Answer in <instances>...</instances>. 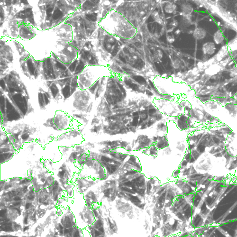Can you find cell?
Here are the masks:
<instances>
[{"instance_id": "1", "label": "cell", "mask_w": 237, "mask_h": 237, "mask_svg": "<svg viewBox=\"0 0 237 237\" xmlns=\"http://www.w3.org/2000/svg\"><path fill=\"white\" fill-rule=\"evenodd\" d=\"M108 18L107 31L113 35L129 38L136 33L135 27L120 13L111 10L106 16Z\"/></svg>"}, {"instance_id": "2", "label": "cell", "mask_w": 237, "mask_h": 237, "mask_svg": "<svg viewBox=\"0 0 237 237\" xmlns=\"http://www.w3.org/2000/svg\"><path fill=\"white\" fill-rule=\"evenodd\" d=\"M4 80L7 86L6 92H8V93H19L28 95L24 84L15 71H11L7 74Z\"/></svg>"}, {"instance_id": "3", "label": "cell", "mask_w": 237, "mask_h": 237, "mask_svg": "<svg viewBox=\"0 0 237 237\" xmlns=\"http://www.w3.org/2000/svg\"><path fill=\"white\" fill-rule=\"evenodd\" d=\"M73 105L77 110L83 112H90L92 109L93 102L91 96L86 90H79L74 95Z\"/></svg>"}, {"instance_id": "4", "label": "cell", "mask_w": 237, "mask_h": 237, "mask_svg": "<svg viewBox=\"0 0 237 237\" xmlns=\"http://www.w3.org/2000/svg\"><path fill=\"white\" fill-rule=\"evenodd\" d=\"M21 67L24 74L30 79H35L41 73V62L32 58H28L20 62Z\"/></svg>"}, {"instance_id": "5", "label": "cell", "mask_w": 237, "mask_h": 237, "mask_svg": "<svg viewBox=\"0 0 237 237\" xmlns=\"http://www.w3.org/2000/svg\"><path fill=\"white\" fill-rule=\"evenodd\" d=\"M56 55L60 60L67 65L78 58V50L69 43H65L63 49L59 52V55Z\"/></svg>"}, {"instance_id": "6", "label": "cell", "mask_w": 237, "mask_h": 237, "mask_svg": "<svg viewBox=\"0 0 237 237\" xmlns=\"http://www.w3.org/2000/svg\"><path fill=\"white\" fill-rule=\"evenodd\" d=\"M78 88H79L77 81V76H71L65 81L63 87L61 88V94L64 99H67L74 93H75Z\"/></svg>"}, {"instance_id": "7", "label": "cell", "mask_w": 237, "mask_h": 237, "mask_svg": "<svg viewBox=\"0 0 237 237\" xmlns=\"http://www.w3.org/2000/svg\"><path fill=\"white\" fill-rule=\"evenodd\" d=\"M42 74L44 79L47 81H54L58 79L51 58L45 59L42 63Z\"/></svg>"}, {"instance_id": "8", "label": "cell", "mask_w": 237, "mask_h": 237, "mask_svg": "<svg viewBox=\"0 0 237 237\" xmlns=\"http://www.w3.org/2000/svg\"><path fill=\"white\" fill-rule=\"evenodd\" d=\"M13 19L17 20L18 22L22 21L23 22H25V23L29 25L35 26L36 24L32 7L28 6L24 8L22 10L14 14Z\"/></svg>"}, {"instance_id": "9", "label": "cell", "mask_w": 237, "mask_h": 237, "mask_svg": "<svg viewBox=\"0 0 237 237\" xmlns=\"http://www.w3.org/2000/svg\"><path fill=\"white\" fill-rule=\"evenodd\" d=\"M9 97L13 103L20 110L23 115H25L28 108V101L24 94L19 93H8Z\"/></svg>"}, {"instance_id": "10", "label": "cell", "mask_w": 237, "mask_h": 237, "mask_svg": "<svg viewBox=\"0 0 237 237\" xmlns=\"http://www.w3.org/2000/svg\"><path fill=\"white\" fill-rule=\"evenodd\" d=\"M73 29L70 25L65 23L59 26L57 29L56 33L59 37L60 40L65 43H69L73 38Z\"/></svg>"}, {"instance_id": "11", "label": "cell", "mask_w": 237, "mask_h": 237, "mask_svg": "<svg viewBox=\"0 0 237 237\" xmlns=\"http://www.w3.org/2000/svg\"><path fill=\"white\" fill-rule=\"evenodd\" d=\"M93 76L89 71H83L77 76V81L80 90H86L91 87L93 83Z\"/></svg>"}, {"instance_id": "12", "label": "cell", "mask_w": 237, "mask_h": 237, "mask_svg": "<svg viewBox=\"0 0 237 237\" xmlns=\"http://www.w3.org/2000/svg\"><path fill=\"white\" fill-rule=\"evenodd\" d=\"M55 125L59 131L65 130L68 128L70 125L69 117L63 111H58L54 118Z\"/></svg>"}, {"instance_id": "13", "label": "cell", "mask_w": 237, "mask_h": 237, "mask_svg": "<svg viewBox=\"0 0 237 237\" xmlns=\"http://www.w3.org/2000/svg\"><path fill=\"white\" fill-rule=\"evenodd\" d=\"M87 64L84 61L78 58L68 65L67 70L72 75L78 76L84 70Z\"/></svg>"}, {"instance_id": "14", "label": "cell", "mask_w": 237, "mask_h": 237, "mask_svg": "<svg viewBox=\"0 0 237 237\" xmlns=\"http://www.w3.org/2000/svg\"><path fill=\"white\" fill-rule=\"evenodd\" d=\"M51 58L52 60L54 68L58 79L63 73L67 70L68 65L64 64L61 60H60L56 54L52 53Z\"/></svg>"}, {"instance_id": "15", "label": "cell", "mask_w": 237, "mask_h": 237, "mask_svg": "<svg viewBox=\"0 0 237 237\" xmlns=\"http://www.w3.org/2000/svg\"><path fill=\"white\" fill-rule=\"evenodd\" d=\"M35 36L34 32L30 28V25L22 23L20 24L19 36L24 40H29Z\"/></svg>"}, {"instance_id": "16", "label": "cell", "mask_w": 237, "mask_h": 237, "mask_svg": "<svg viewBox=\"0 0 237 237\" xmlns=\"http://www.w3.org/2000/svg\"><path fill=\"white\" fill-rule=\"evenodd\" d=\"M51 100L50 94L40 88L38 92V102L40 108L41 109H45L50 103Z\"/></svg>"}, {"instance_id": "17", "label": "cell", "mask_w": 237, "mask_h": 237, "mask_svg": "<svg viewBox=\"0 0 237 237\" xmlns=\"http://www.w3.org/2000/svg\"><path fill=\"white\" fill-rule=\"evenodd\" d=\"M104 78L105 77H102L101 78H99L88 89L89 92L92 95H95V99L100 97L101 93L103 91V86L105 84V82H104L105 81H104Z\"/></svg>"}, {"instance_id": "18", "label": "cell", "mask_w": 237, "mask_h": 237, "mask_svg": "<svg viewBox=\"0 0 237 237\" xmlns=\"http://www.w3.org/2000/svg\"><path fill=\"white\" fill-rule=\"evenodd\" d=\"M0 54L1 59H2L8 63L12 62L13 61V56L12 50L10 47L1 42L0 44Z\"/></svg>"}, {"instance_id": "19", "label": "cell", "mask_w": 237, "mask_h": 237, "mask_svg": "<svg viewBox=\"0 0 237 237\" xmlns=\"http://www.w3.org/2000/svg\"><path fill=\"white\" fill-rule=\"evenodd\" d=\"M47 87L49 93L54 99H57L60 96L59 87L55 82V81H47Z\"/></svg>"}, {"instance_id": "20", "label": "cell", "mask_w": 237, "mask_h": 237, "mask_svg": "<svg viewBox=\"0 0 237 237\" xmlns=\"http://www.w3.org/2000/svg\"><path fill=\"white\" fill-rule=\"evenodd\" d=\"M19 25L18 21L17 20H11L8 24V28L12 37H16L19 36Z\"/></svg>"}, {"instance_id": "21", "label": "cell", "mask_w": 237, "mask_h": 237, "mask_svg": "<svg viewBox=\"0 0 237 237\" xmlns=\"http://www.w3.org/2000/svg\"><path fill=\"white\" fill-rule=\"evenodd\" d=\"M202 51L205 55H212L215 51V46L213 42H208L203 44L202 46Z\"/></svg>"}, {"instance_id": "22", "label": "cell", "mask_w": 237, "mask_h": 237, "mask_svg": "<svg viewBox=\"0 0 237 237\" xmlns=\"http://www.w3.org/2000/svg\"><path fill=\"white\" fill-rule=\"evenodd\" d=\"M58 176L61 181H63V180L64 181H65L64 180H67V179H68V178L70 176V174L65 164L60 167Z\"/></svg>"}, {"instance_id": "23", "label": "cell", "mask_w": 237, "mask_h": 237, "mask_svg": "<svg viewBox=\"0 0 237 237\" xmlns=\"http://www.w3.org/2000/svg\"><path fill=\"white\" fill-rule=\"evenodd\" d=\"M206 35L205 30L202 28H197L193 32V37L197 40H201L204 38Z\"/></svg>"}, {"instance_id": "24", "label": "cell", "mask_w": 237, "mask_h": 237, "mask_svg": "<svg viewBox=\"0 0 237 237\" xmlns=\"http://www.w3.org/2000/svg\"><path fill=\"white\" fill-rule=\"evenodd\" d=\"M224 37L222 35L221 30L217 31L213 36V39L215 43L217 44L222 43L224 40Z\"/></svg>"}, {"instance_id": "25", "label": "cell", "mask_w": 237, "mask_h": 237, "mask_svg": "<svg viewBox=\"0 0 237 237\" xmlns=\"http://www.w3.org/2000/svg\"><path fill=\"white\" fill-rule=\"evenodd\" d=\"M43 125L46 127L52 128L54 130L59 131L58 129L56 126V125H55V123L54 122V118H48L47 120V121Z\"/></svg>"}, {"instance_id": "26", "label": "cell", "mask_w": 237, "mask_h": 237, "mask_svg": "<svg viewBox=\"0 0 237 237\" xmlns=\"http://www.w3.org/2000/svg\"><path fill=\"white\" fill-rule=\"evenodd\" d=\"M14 44L17 50H18V52L19 53V54L22 56H23L24 55H25V50L24 49L23 47L22 46V45H21L19 43L16 42V41H14Z\"/></svg>"}, {"instance_id": "27", "label": "cell", "mask_w": 237, "mask_h": 237, "mask_svg": "<svg viewBox=\"0 0 237 237\" xmlns=\"http://www.w3.org/2000/svg\"><path fill=\"white\" fill-rule=\"evenodd\" d=\"M192 7L190 5H184L182 9L183 13L185 15H188L192 12Z\"/></svg>"}, {"instance_id": "28", "label": "cell", "mask_w": 237, "mask_h": 237, "mask_svg": "<svg viewBox=\"0 0 237 237\" xmlns=\"http://www.w3.org/2000/svg\"><path fill=\"white\" fill-rule=\"evenodd\" d=\"M176 5L170 3L166 5L165 7L166 12L167 13H172L175 10Z\"/></svg>"}, {"instance_id": "29", "label": "cell", "mask_w": 237, "mask_h": 237, "mask_svg": "<svg viewBox=\"0 0 237 237\" xmlns=\"http://www.w3.org/2000/svg\"><path fill=\"white\" fill-rule=\"evenodd\" d=\"M206 147L204 145L198 144L196 147V150L200 154H203L205 152Z\"/></svg>"}, {"instance_id": "30", "label": "cell", "mask_w": 237, "mask_h": 237, "mask_svg": "<svg viewBox=\"0 0 237 237\" xmlns=\"http://www.w3.org/2000/svg\"><path fill=\"white\" fill-rule=\"evenodd\" d=\"M152 17H153L154 20L158 22L159 23H162V21L161 19V18H160V16H159V14H158L157 12H156V11H155L153 13V14H152Z\"/></svg>"}, {"instance_id": "31", "label": "cell", "mask_w": 237, "mask_h": 237, "mask_svg": "<svg viewBox=\"0 0 237 237\" xmlns=\"http://www.w3.org/2000/svg\"><path fill=\"white\" fill-rule=\"evenodd\" d=\"M191 156L195 159V160H197L198 159L201 155L196 150H192L191 151Z\"/></svg>"}, {"instance_id": "32", "label": "cell", "mask_w": 237, "mask_h": 237, "mask_svg": "<svg viewBox=\"0 0 237 237\" xmlns=\"http://www.w3.org/2000/svg\"><path fill=\"white\" fill-rule=\"evenodd\" d=\"M5 17H6L5 14V12H4V10L3 9L2 7V9L0 7V24H1V26L2 25V24L4 22V20L5 19Z\"/></svg>"}, {"instance_id": "33", "label": "cell", "mask_w": 237, "mask_h": 237, "mask_svg": "<svg viewBox=\"0 0 237 237\" xmlns=\"http://www.w3.org/2000/svg\"><path fill=\"white\" fill-rule=\"evenodd\" d=\"M166 144H168V143L167 142H166L165 141V140H163L162 139V141H160L157 143V148L158 147V148H159V147H161L160 148H162L164 147H166Z\"/></svg>"}, {"instance_id": "34", "label": "cell", "mask_w": 237, "mask_h": 237, "mask_svg": "<svg viewBox=\"0 0 237 237\" xmlns=\"http://www.w3.org/2000/svg\"><path fill=\"white\" fill-rule=\"evenodd\" d=\"M139 116L134 117L132 122V125L133 126L136 127L139 125Z\"/></svg>"}, {"instance_id": "35", "label": "cell", "mask_w": 237, "mask_h": 237, "mask_svg": "<svg viewBox=\"0 0 237 237\" xmlns=\"http://www.w3.org/2000/svg\"><path fill=\"white\" fill-rule=\"evenodd\" d=\"M29 137H30V135H29V134L28 133H27V132H26V133H25L22 134V136H21V139H22V140L23 141H24V142H25V141H27L29 140Z\"/></svg>"}, {"instance_id": "36", "label": "cell", "mask_w": 237, "mask_h": 237, "mask_svg": "<svg viewBox=\"0 0 237 237\" xmlns=\"http://www.w3.org/2000/svg\"><path fill=\"white\" fill-rule=\"evenodd\" d=\"M101 160L102 161H103V162H105V163L109 162L111 161V159L109 157L106 156H102L101 158Z\"/></svg>"}, {"instance_id": "37", "label": "cell", "mask_w": 237, "mask_h": 237, "mask_svg": "<svg viewBox=\"0 0 237 237\" xmlns=\"http://www.w3.org/2000/svg\"><path fill=\"white\" fill-rule=\"evenodd\" d=\"M130 200L134 203H138L141 202L137 196H131L130 198Z\"/></svg>"}, {"instance_id": "38", "label": "cell", "mask_w": 237, "mask_h": 237, "mask_svg": "<svg viewBox=\"0 0 237 237\" xmlns=\"http://www.w3.org/2000/svg\"><path fill=\"white\" fill-rule=\"evenodd\" d=\"M100 127V126H95L92 129H91V131L92 132H95V133H97L99 131L100 129L99 128Z\"/></svg>"}, {"instance_id": "39", "label": "cell", "mask_w": 237, "mask_h": 237, "mask_svg": "<svg viewBox=\"0 0 237 237\" xmlns=\"http://www.w3.org/2000/svg\"><path fill=\"white\" fill-rule=\"evenodd\" d=\"M213 156L216 157V158H222V157H223V156L222 154L221 153V152H219V153H215V154H214L213 155Z\"/></svg>"}, {"instance_id": "40", "label": "cell", "mask_w": 237, "mask_h": 237, "mask_svg": "<svg viewBox=\"0 0 237 237\" xmlns=\"http://www.w3.org/2000/svg\"><path fill=\"white\" fill-rule=\"evenodd\" d=\"M156 112V110L153 109H150L149 110V111H148V113H149V116H152L151 115H152L153 114H154V113H155Z\"/></svg>"}, {"instance_id": "41", "label": "cell", "mask_w": 237, "mask_h": 237, "mask_svg": "<svg viewBox=\"0 0 237 237\" xmlns=\"http://www.w3.org/2000/svg\"><path fill=\"white\" fill-rule=\"evenodd\" d=\"M188 163V162L186 160H183V161H182V162L181 163V166H183V167H185V166H186L187 165Z\"/></svg>"}, {"instance_id": "42", "label": "cell", "mask_w": 237, "mask_h": 237, "mask_svg": "<svg viewBox=\"0 0 237 237\" xmlns=\"http://www.w3.org/2000/svg\"><path fill=\"white\" fill-rule=\"evenodd\" d=\"M121 189L123 190L125 192H129V193H131L132 192V191H131V190L129 189L128 188H127V187H122Z\"/></svg>"}, {"instance_id": "43", "label": "cell", "mask_w": 237, "mask_h": 237, "mask_svg": "<svg viewBox=\"0 0 237 237\" xmlns=\"http://www.w3.org/2000/svg\"><path fill=\"white\" fill-rule=\"evenodd\" d=\"M141 130H144V129H146L147 128V126H146V124H145V123H143V124H142L141 125Z\"/></svg>"}, {"instance_id": "44", "label": "cell", "mask_w": 237, "mask_h": 237, "mask_svg": "<svg viewBox=\"0 0 237 237\" xmlns=\"http://www.w3.org/2000/svg\"><path fill=\"white\" fill-rule=\"evenodd\" d=\"M30 205H31V204H30V203H27V204H26V206H25V209H29V207H30Z\"/></svg>"}, {"instance_id": "45", "label": "cell", "mask_w": 237, "mask_h": 237, "mask_svg": "<svg viewBox=\"0 0 237 237\" xmlns=\"http://www.w3.org/2000/svg\"><path fill=\"white\" fill-rule=\"evenodd\" d=\"M153 124V122H152L151 121H149L148 123V127H150L152 126Z\"/></svg>"}, {"instance_id": "46", "label": "cell", "mask_w": 237, "mask_h": 237, "mask_svg": "<svg viewBox=\"0 0 237 237\" xmlns=\"http://www.w3.org/2000/svg\"><path fill=\"white\" fill-rule=\"evenodd\" d=\"M27 221H28V216H26L25 219H24V223L25 224H27Z\"/></svg>"}, {"instance_id": "47", "label": "cell", "mask_w": 237, "mask_h": 237, "mask_svg": "<svg viewBox=\"0 0 237 237\" xmlns=\"http://www.w3.org/2000/svg\"><path fill=\"white\" fill-rule=\"evenodd\" d=\"M132 115H133L134 117L138 116H139V113H138V112H133V113Z\"/></svg>"}, {"instance_id": "48", "label": "cell", "mask_w": 237, "mask_h": 237, "mask_svg": "<svg viewBox=\"0 0 237 237\" xmlns=\"http://www.w3.org/2000/svg\"><path fill=\"white\" fill-rule=\"evenodd\" d=\"M158 140V138L157 137H154L153 138V142H156Z\"/></svg>"}, {"instance_id": "49", "label": "cell", "mask_w": 237, "mask_h": 237, "mask_svg": "<svg viewBox=\"0 0 237 237\" xmlns=\"http://www.w3.org/2000/svg\"><path fill=\"white\" fill-rule=\"evenodd\" d=\"M13 200L14 201H20L21 200V198L19 197H16L13 199Z\"/></svg>"}, {"instance_id": "50", "label": "cell", "mask_w": 237, "mask_h": 237, "mask_svg": "<svg viewBox=\"0 0 237 237\" xmlns=\"http://www.w3.org/2000/svg\"><path fill=\"white\" fill-rule=\"evenodd\" d=\"M20 203H21V202H15V203H14L13 204V206H17V205H19V204H20Z\"/></svg>"}, {"instance_id": "51", "label": "cell", "mask_w": 237, "mask_h": 237, "mask_svg": "<svg viewBox=\"0 0 237 237\" xmlns=\"http://www.w3.org/2000/svg\"><path fill=\"white\" fill-rule=\"evenodd\" d=\"M1 211H1V213H0L1 215H4L5 213H6V210H1Z\"/></svg>"}, {"instance_id": "52", "label": "cell", "mask_w": 237, "mask_h": 237, "mask_svg": "<svg viewBox=\"0 0 237 237\" xmlns=\"http://www.w3.org/2000/svg\"><path fill=\"white\" fill-rule=\"evenodd\" d=\"M28 228H29V227H26L25 228H24V231L26 230H27Z\"/></svg>"}]
</instances>
